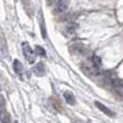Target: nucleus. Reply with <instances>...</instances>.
<instances>
[{"instance_id":"nucleus-1","label":"nucleus","mask_w":123,"mask_h":123,"mask_svg":"<svg viewBox=\"0 0 123 123\" xmlns=\"http://www.w3.org/2000/svg\"><path fill=\"white\" fill-rule=\"evenodd\" d=\"M22 49H23V53H24V56H25L26 61H27L29 64H32L35 62L36 55H35V52L32 51V49L30 48L29 43L23 42L22 43Z\"/></svg>"},{"instance_id":"nucleus-2","label":"nucleus","mask_w":123,"mask_h":123,"mask_svg":"<svg viewBox=\"0 0 123 123\" xmlns=\"http://www.w3.org/2000/svg\"><path fill=\"white\" fill-rule=\"evenodd\" d=\"M68 3H69L68 0H57V1H55L53 13L54 14H63L68 9Z\"/></svg>"},{"instance_id":"nucleus-3","label":"nucleus","mask_w":123,"mask_h":123,"mask_svg":"<svg viewBox=\"0 0 123 123\" xmlns=\"http://www.w3.org/2000/svg\"><path fill=\"white\" fill-rule=\"evenodd\" d=\"M0 57L6 58L8 57V49H6V43L3 37L0 36Z\"/></svg>"},{"instance_id":"nucleus-4","label":"nucleus","mask_w":123,"mask_h":123,"mask_svg":"<svg viewBox=\"0 0 123 123\" xmlns=\"http://www.w3.org/2000/svg\"><path fill=\"white\" fill-rule=\"evenodd\" d=\"M95 105H96V107H97L99 110H102L104 113H106L107 116H109V117H115V112H112V111L110 110L109 108H107L106 106H104L103 104H100V103H98V102H95Z\"/></svg>"},{"instance_id":"nucleus-5","label":"nucleus","mask_w":123,"mask_h":123,"mask_svg":"<svg viewBox=\"0 0 123 123\" xmlns=\"http://www.w3.org/2000/svg\"><path fill=\"white\" fill-rule=\"evenodd\" d=\"M32 71H34L35 74L37 76H43L45 72V68H44V65L42 63H39L32 68Z\"/></svg>"},{"instance_id":"nucleus-6","label":"nucleus","mask_w":123,"mask_h":123,"mask_svg":"<svg viewBox=\"0 0 123 123\" xmlns=\"http://www.w3.org/2000/svg\"><path fill=\"white\" fill-rule=\"evenodd\" d=\"M13 69H14V71L16 72L18 76H22L23 72H24L23 65H22V63L18 60H15L14 62H13Z\"/></svg>"},{"instance_id":"nucleus-7","label":"nucleus","mask_w":123,"mask_h":123,"mask_svg":"<svg viewBox=\"0 0 123 123\" xmlns=\"http://www.w3.org/2000/svg\"><path fill=\"white\" fill-rule=\"evenodd\" d=\"M64 98L69 105H74L76 103V98H74V94L70 93V92H65L64 93Z\"/></svg>"},{"instance_id":"nucleus-8","label":"nucleus","mask_w":123,"mask_h":123,"mask_svg":"<svg viewBox=\"0 0 123 123\" xmlns=\"http://www.w3.org/2000/svg\"><path fill=\"white\" fill-rule=\"evenodd\" d=\"M92 62H93V66L96 68V69L100 68V66H102V61H100V58L98 57V56L94 55L93 58H92Z\"/></svg>"},{"instance_id":"nucleus-9","label":"nucleus","mask_w":123,"mask_h":123,"mask_svg":"<svg viewBox=\"0 0 123 123\" xmlns=\"http://www.w3.org/2000/svg\"><path fill=\"white\" fill-rule=\"evenodd\" d=\"M35 53L40 55V56H45L44 49H43L42 47H40V45H36V48H35Z\"/></svg>"},{"instance_id":"nucleus-10","label":"nucleus","mask_w":123,"mask_h":123,"mask_svg":"<svg viewBox=\"0 0 123 123\" xmlns=\"http://www.w3.org/2000/svg\"><path fill=\"white\" fill-rule=\"evenodd\" d=\"M40 24H41V32H42V36L43 38H47V35H45V27H44V23H43V18H42V15L40 13Z\"/></svg>"},{"instance_id":"nucleus-11","label":"nucleus","mask_w":123,"mask_h":123,"mask_svg":"<svg viewBox=\"0 0 123 123\" xmlns=\"http://www.w3.org/2000/svg\"><path fill=\"white\" fill-rule=\"evenodd\" d=\"M51 100H53L52 103H53V105H54V108L58 111H62V106L60 105V102H58L57 99H55V98H51Z\"/></svg>"},{"instance_id":"nucleus-12","label":"nucleus","mask_w":123,"mask_h":123,"mask_svg":"<svg viewBox=\"0 0 123 123\" xmlns=\"http://www.w3.org/2000/svg\"><path fill=\"white\" fill-rule=\"evenodd\" d=\"M3 107H4V98L0 95V111L3 109Z\"/></svg>"},{"instance_id":"nucleus-13","label":"nucleus","mask_w":123,"mask_h":123,"mask_svg":"<svg viewBox=\"0 0 123 123\" xmlns=\"http://www.w3.org/2000/svg\"><path fill=\"white\" fill-rule=\"evenodd\" d=\"M56 0H47V3L48 4H52V3H54Z\"/></svg>"},{"instance_id":"nucleus-14","label":"nucleus","mask_w":123,"mask_h":123,"mask_svg":"<svg viewBox=\"0 0 123 123\" xmlns=\"http://www.w3.org/2000/svg\"><path fill=\"white\" fill-rule=\"evenodd\" d=\"M15 123H17V122H15Z\"/></svg>"}]
</instances>
